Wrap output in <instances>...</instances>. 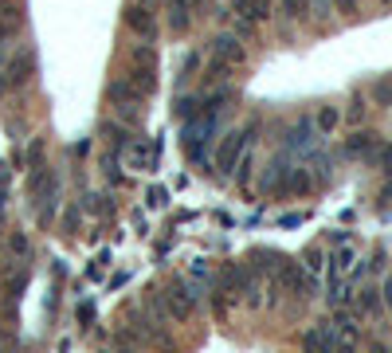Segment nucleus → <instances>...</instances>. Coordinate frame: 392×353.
<instances>
[{
    "instance_id": "f257e3e1",
    "label": "nucleus",
    "mask_w": 392,
    "mask_h": 353,
    "mask_svg": "<svg viewBox=\"0 0 392 353\" xmlns=\"http://www.w3.org/2000/svg\"><path fill=\"white\" fill-rule=\"evenodd\" d=\"M161 303H165V310H169L173 322H188L192 310H196V303H200V291H196L192 283H173L165 294H161Z\"/></svg>"
},
{
    "instance_id": "f03ea898",
    "label": "nucleus",
    "mask_w": 392,
    "mask_h": 353,
    "mask_svg": "<svg viewBox=\"0 0 392 353\" xmlns=\"http://www.w3.org/2000/svg\"><path fill=\"white\" fill-rule=\"evenodd\" d=\"M255 130H235V134H227L224 141H220V149H216V169H220V176H232L235 165H239V157H244L247 141H251Z\"/></svg>"
},
{
    "instance_id": "7ed1b4c3",
    "label": "nucleus",
    "mask_w": 392,
    "mask_h": 353,
    "mask_svg": "<svg viewBox=\"0 0 392 353\" xmlns=\"http://www.w3.org/2000/svg\"><path fill=\"white\" fill-rule=\"evenodd\" d=\"M31 71H36V59H31L28 51H20V55H8V63H4V78H0V95H4V90L24 87V83L31 78Z\"/></svg>"
},
{
    "instance_id": "20e7f679",
    "label": "nucleus",
    "mask_w": 392,
    "mask_h": 353,
    "mask_svg": "<svg viewBox=\"0 0 392 353\" xmlns=\"http://www.w3.org/2000/svg\"><path fill=\"white\" fill-rule=\"evenodd\" d=\"M318 126H314V118H298L290 130H286V149L290 153H310L314 146H318Z\"/></svg>"
},
{
    "instance_id": "39448f33",
    "label": "nucleus",
    "mask_w": 392,
    "mask_h": 353,
    "mask_svg": "<svg viewBox=\"0 0 392 353\" xmlns=\"http://www.w3.org/2000/svg\"><path fill=\"white\" fill-rule=\"evenodd\" d=\"M333 342H337V333H333V322H318L302 333V349L306 353H333Z\"/></svg>"
},
{
    "instance_id": "423d86ee",
    "label": "nucleus",
    "mask_w": 392,
    "mask_h": 353,
    "mask_svg": "<svg viewBox=\"0 0 392 353\" xmlns=\"http://www.w3.org/2000/svg\"><path fill=\"white\" fill-rule=\"evenodd\" d=\"M212 51H216V59H220V63H227V67H235V63H244V59H247L239 36H227V32L212 39Z\"/></svg>"
},
{
    "instance_id": "0eeeda50",
    "label": "nucleus",
    "mask_w": 392,
    "mask_h": 353,
    "mask_svg": "<svg viewBox=\"0 0 392 353\" xmlns=\"http://www.w3.org/2000/svg\"><path fill=\"white\" fill-rule=\"evenodd\" d=\"M126 157H130V169H153L157 146H153V141H149V137H130Z\"/></svg>"
},
{
    "instance_id": "6e6552de",
    "label": "nucleus",
    "mask_w": 392,
    "mask_h": 353,
    "mask_svg": "<svg viewBox=\"0 0 392 353\" xmlns=\"http://www.w3.org/2000/svg\"><path fill=\"white\" fill-rule=\"evenodd\" d=\"M126 28L137 32L141 39H149L157 32V20H153V12H149L146 4H130V8H126Z\"/></svg>"
},
{
    "instance_id": "1a4fd4ad",
    "label": "nucleus",
    "mask_w": 392,
    "mask_h": 353,
    "mask_svg": "<svg viewBox=\"0 0 392 353\" xmlns=\"http://www.w3.org/2000/svg\"><path fill=\"white\" fill-rule=\"evenodd\" d=\"M106 98H110V106H130V102H141V95H137V87L130 83V75L126 78H114L106 87Z\"/></svg>"
},
{
    "instance_id": "9d476101",
    "label": "nucleus",
    "mask_w": 392,
    "mask_h": 353,
    "mask_svg": "<svg viewBox=\"0 0 392 353\" xmlns=\"http://www.w3.org/2000/svg\"><path fill=\"white\" fill-rule=\"evenodd\" d=\"M326 263H330V267H326V279H330V283L345 279V275H349V267H353V247H337V251H333Z\"/></svg>"
},
{
    "instance_id": "9b49d317",
    "label": "nucleus",
    "mask_w": 392,
    "mask_h": 353,
    "mask_svg": "<svg viewBox=\"0 0 392 353\" xmlns=\"http://www.w3.org/2000/svg\"><path fill=\"white\" fill-rule=\"evenodd\" d=\"M232 12H239L244 20L259 24V20L271 16V0H232Z\"/></svg>"
},
{
    "instance_id": "f8f14e48",
    "label": "nucleus",
    "mask_w": 392,
    "mask_h": 353,
    "mask_svg": "<svg viewBox=\"0 0 392 353\" xmlns=\"http://www.w3.org/2000/svg\"><path fill=\"white\" fill-rule=\"evenodd\" d=\"M153 63H157V51L149 48V43L130 48V67H134V71H153Z\"/></svg>"
},
{
    "instance_id": "ddd939ff",
    "label": "nucleus",
    "mask_w": 392,
    "mask_h": 353,
    "mask_svg": "<svg viewBox=\"0 0 392 353\" xmlns=\"http://www.w3.org/2000/svg\"><path fill=\"white\" fill-rule=\"evenodd\" d=\"M337 122H342V110H337V106H322V110H318V118H314L318 134H333V130H337Z\"/></svg>"
},
{
    "instance_id": "4468645a",
    "label": "nucleus",
    "mask_w": 392,
    "mask_h": 353,
    "mask_svg": "<svg viewBox=\"0 0 392 353\" xmlns=\"http://www.w3.org/2000/svg\"><path fill=\"white\" fill-rule=\"evenodd\" d=\"M372 146H377V137H372V134H353L349 141H345V153H349V157H365Z\"/></svg>"
},
{
    "instance_id": "2eb2a0df",
    "label": "nucleus",
    "mask_w": 392,
    "mask_h": 353,
    "mask_svg": "<svg viewBox=\"0 0 392 353\" xmlns=\"http://www.w3.org/2000/svg\"><path fill=\"white\" fill-rule=\"evenodd\" d=\"M302 259H306L302 267H306V275H310V279H318V275L326 271V251H322V247H310V251H306Z\"/></svg>"
},
{
    "instance_id": "dca6fc26",
    "label": "nucleus",
    "mask_w": 392,
    "mask_h": 353,
    "mask_svg": "<svg viewBox=\"0 0 392 353\" xmlns=\"http://www.w3.org/2000/svg\"><path fill=\"white\" fill-rule=\"evenodd\" d=\"M130 83L137 87V95H141V98H146V95H153V87H157L153 71H130Z\"/></svg>"
},
{
    "instance_id": "f3484780",
    "label": "nucleus",
    "mask_w": 392,
    "mask_h": 353,
    "mask_svg": "<svg viewBox=\"0 0 392 353\" xmlns=\"http://www.w3.org/2000/svg\"><path fill=\"white\" fill-rule=\"evenodd\" d=\"M169 28H173L176 36H185V32H188V8H185V4H173V16H169Z\"/></svg>"
},
{
    "instance_id": "a211bd4d",
    "label": "nucleus",
    "mask_w": 392,
    "mask_h": 353,
    "mask_svg": "<svg viewBox=\"0 0 392 353\" xmlns=\"http://www.w3.org/2000/svg\"><path fill=\"white\" fill-rule=\"evenodd\" d=\"M306 12L314 20H330L333 16V0H306Z\"/></svg>"
},
{
    "instance_id": "6ab92c4d",
    "label": "nucleus",
    "mask_w": 392,
    "mask_h": 353,
    "mask_svg": "<svg viewBox=\"0 0 392 353\" xmlns=\"http://www.w3.org/2000/svg\"><path fill=\"white\" fill-rule=\"evenodd\" d=\"M357 303H361L365 314H377V310H381V291H361V298H357Z\"/></svg>"
},
{
    "instance_id": "aec40b11",
    "label": "nucleus",
    "mask_w": 392,
    "mask_h": 353,
    "mask_svg": "<svg viewBox=\"0 0 392 353\" xmlns=\"http://www.w3.org/2000/svg\"><path fill=\"white\" fill-rule=\"evenodd\" d=\"M8 251L24 259V255H28V235H24V232H12L8 235Z\"/></svg>"
},
{
    "instance_id": "412c9836",
    "label": "nucleus",
    "mask_w": 392,
    "mask_h": 353,
    "mask_svg": "<svg viewBox=\"0 0 392 353\" xmlns=\"http://www.w3.org/2000/svg\"><path fill=\"white\" fill-rule=\"evenodd\" d=\"M114 110H118V122H126V126H137V118H141L137 102H130V106H114Z\"/></svg>"
},
{
    "instance_id": "4be33fe9",
    "label": "nucleus",
    "mask_w": 392,
    "mask_h": 353,
    "mask_svg": "<svg viewBox=\"0 0 392 353\" xmlns=\"http://www.w3.org/2000/svg\"><path fill=\"white\" fill-rule=\"evenodd\" d=\"M146 200H149V208H165L169 205V193H165V188H149Z\"/></svg>"
},
{
    "instance_id": "5701e85b",
    "label": "nucleus",
    "mask_w": 392,
    "mask_h": 353,
    "mask_svg": "<svg viewBox=\"0 0 392 353\" xmlns=\"http://www.w3.org/2000/svg\"><path fill=\"white\" fill-rule=\"evenodd\" d=\"M118 353H141V345H137V338H130V333H118Z\"/></svg>"
},
{
    "instance_id": "b1692460",
    "label": "nucleus",
    "mask_w": 392,
    "mask_h": 353,
    "mask_svg": "<svg viewBox=\"0 0 392 353\" xmlns=\"http://www.w3.org/2000/svg\"><path fill=\"white\" fill-rule=\"evenodd\" d=\"M28 161H31V169H43V141H31L28 146Z\"/></svg>"
},
{
    "instance_id": "393cba45",
    "label": "nucleus",
    "mask_w": 392,
    "mask_h": 353,
    "mask_svg": "<svg viewBox=\"0 0 392 353\" xmlns=\"http://www.w3.org/2000/svg\"><path fill=\"white\" fill-rule=\"evenodd\" d=\"M192 71H200V55H196V51H192V55H185V63H181V78H188Z\"/></svg>"
},
{
    "instance_id": "a878e982",
    "label": "nucleus",
    "mask_w": 392,
    "mask_h": 353,
    "mask_svg": "<svg viewBox=\"0 0 392 353\" xmlns=\"http://www.w3.org/2000/svg\"><path fill=\"white\" fill-rule=\"evenodd\" d=\"M283 12H286V16H302V12H306V0H283Z\"/></svg>"
},
{
    "instance_id": "bb28decb",
    "label": "nucleus",
    "mask_w": 392,
    "mask_h": 353,
    "mask_svg": "<svg viewBox=\"0 0 392 353\" xmlns=\"http://www.w3.org/2000/svg\"><path fill=\"white\" fill-rule=\"evenodd\" d=\"M63 228H67V232H75V228H78V208H75V205L63 212Z\"/></svg>"
},
{
    "instance_id": "cd10ccee",
    "label": "nucleus",
    "mask_w": 392,
    "mask_h": 353,
    "mask_svg": "<svg viewBox=\"0 0 392 353\" xmlns=\"http://www.w3.org/2000/svg\"><path fill=\"white\" fill-rule=\"evenodd\" d=\"M381 303H384V306H388V310H392V271L384 275V286H381Z\"/></svg>"
},
{
    "instance_id": "c85d7f7f",
    "label": "nucleus",
    "mask_w": 392,
    "mask_h": 353,
    "mask_svg": "<svg viewBox=\"0 0 392 353\" xmlns=\"http://www.w3.org/2000/svg\"><path fill=\"white\" fill-rule=\"evenodd\" d=\"M333 8H337V12H345V16H349V12H357V0H333Z\"/></svg>"
},
{
    "instance_id": "c756f323",
    "label": "nucleus",
    "mask_w": 392,
    "mask_h": 353,
    "mask_svg": "<svg viewBox=\"0 0 392 353\" xmlns=\"http://www.w3.org/2000/svg\"><path fill=\"white\" fill-rule=\"evenodd\" d=\"M365 118V102H353V110H349V122H361Z\"/></svg>"
},
{
    "instance_id": "7c9ffc66",
    "label": "nucleus",
    "mask_w": 392,
    "mask_h": 353,
    "mask_svg": "<svg viewBox=\"0 0 392 353\" xmlns=\"http://www.w3.org/2000/svg\"><path fill=\"white\" fill-rule=\"evenodd\" d=\"M0 208H8V185H0Z\"/></svg>"
},
{
    "instance_id": "2f4dec72",
    "label": "nucleus",
    "mask_w": 392,
    "mask_h": 353,
    "mask_svg": "<svg viewBox=\"0 0 392 353\" xmlns=\"http://www.w3.org/2000/svg\"><path fill=\"white\" fill-rule=\"evenodd\" d=\"M372 353H392V349H388V345H381V342H377V345H372Z\"/></svg>"
},
{
    "instance_id": "473e14b6",
    "label": "nucleus",
    "mask_w": 392,
    "mask_h": 353,
    "mask_svg": "<svg viewBox=\"0 0 392 353\" xmlns=\"http://www.w3.org/2000/svg\"><path fill=\"white\" fill-rule=\"evenodd\" d=\"M4 224H8V220H4V208H0V232H4Z\"/></svg>"
},
{
    "instance_id": "72a5a7b5",
    "label": "nucleus",
    "mask_w": 392,
    "mask_h": 353,
    "mask_svg": "<svg viewBox=\"0 0 392 353\" xmlns=\"http://www.w3.org/2000/svg\"><path fill=\"white\" fill-rule=\"evenodd\" d=\"M384 200H392V185H388V188H384Z\"/></svg>"
},
{
    "instance_id": "f704fd0d",
    "label": "nucleus",
    "mask_w": 392,
    "mask_h": 353,
    "mask_svg": "<svg viewBox=\"0 0 392 353\" xmlns=\"http://www.w3.org/2000/svg\"><path fill=\"white\" fill-rule=\"evenodd\" d=\"M0 16H4V4H0Z\"/></svg>"
},
{
    "instance_id": "c9c22d12",
    "label": "nucleus",
    "mask_w": 392,
    "mask_h": 353,
    "mask_svg": "<svg viewBox=\"0 0 392 353\" xmlns=\"http://www.w3.org/2000/svg\"><path fill=\"white\" fill-rule=\"evenodd\" d=\"M381 4H392V0H381Z\"/></svg>"
},
{
    "instance_id": "e433bc0d",
    "label": "nucleus",
    "mask_w": 392,
    "mask_h": 353,
    "mask_svg": "<svg viewBox=\"0 0 392 353\" xmlns=\"http://www.w3.org/2000/svg\"><path fill=\"white\" fill-rule=\"evenodd\" d=\"M0 4H4V0H0Z\"/></svg>"
}]
</instances>
